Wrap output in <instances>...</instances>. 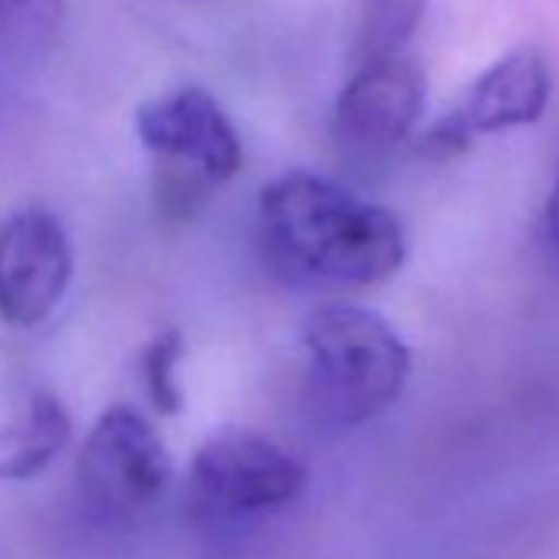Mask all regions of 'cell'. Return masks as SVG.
<instances>
[{
  "label": "cell",
  "instance_id": "obj_10",
  "mask_svg": "<svg viewBox=\"0 0 559 559\" xmlns=\"http://www.w3.org/2000/svg\"><path fill=\"white\" fill-rule=\"evenodd\" d=\"M428 11V0H369L359 53L362 63L369 60H389L402 57L408 40L418 34Z\"/></svg>",
  "mask_w": 559,
  "mask_h": 559
},
{
  "label": "cell",
  "instance_id": "obj_5",
  "mask_svg": "<svg viewBox=\"0 0 559 559\" xmlns=\"http://www.w3.org/2000/svg\"><path fill=\"white\" fill-rule=\"evenodd\" d=\"M73 280V243L63 221L27 204L0 224V320L17 330L47 323Z\"/></svg>",
  "mask_w": 559,
  "mask_h": 559
},
{
  "label": "cell",
  "instance_id": "obj_3",
  "mask_svg": "<svg viewBox=\"0 0 559 559\" xmlns=\"http://www.w3.org/2000/svg\"><path fill=\"white\" fill-rule=\"evenodd\" d=\"M76 474L80 493L96 516L129 520L165 493L171 461L158 431L135 408L116 405L90 428Z\"/></svg>",
  "mask_w": 559,
  "mask_h": 559
},
{
  "label": "cell",
  "instance_id": "obj_2",
  "mask_svg": "<svg viewBox=\"0 0 559 559\" xmlns=\"http://www.w3.org/2000/svg\"><path fill=\"white\" fill-rule=\"evenodd\" d=\"M313 392L340 425H362L399 402L412 376V349L399 330L359 304H323L304 323Z\"/></svg>",
  "mask_w": 559,
  "mask_h": 559
},
{
  "label": "cell",
  "instance_id": "obj_7",
  "mask_svg": "<svg viewBox=\"0 0 559 559\" xmlns=\"http://www.w3.org/2000/svg\"><path fill=\"white\" fill-rule=\"evenodd\" d=\"M135 135L175 175H188L198 185H221L243 165V145L230 116L198 86H181L142 103Z\"/></svg>",
  "mask_w": 559,
  "mask_h": 559
},
{
  "label": "cell",
  "instance_id": "obj_4",
  "mask_svg": "<svg viewBox=\"0 0 559 559\" xmlns=\"http://www.w3.org/2000/svg\"><path fill=\"white\" fill-rule=\"evenodd\" d=\"M310 480L307 464L266 435L224 428L191 461L198 500L221 516H257L294 503Z\"/></svg>",
  "mask_w": 559,
  "mask_h": 559
},
{
  "label": "cell",
  "instance_id": "obj_12",
  "mask_svg": "<svg viewBox=\"0 0 559 559\" xmlns=\"http://www.w3.org/2000/svg\"><path fill=\"white\" fill-rule=\"evenodd\" d=\"M185 359V340L178 330H165L158 333L142 359H139V369H142V385H145V395L148 402L162 412V415H175L181 412L185 405V395H181V382H178V366Z\"/></svg>",
  "mask_w": 559,
  "mask_h": 559
},
{
  "label": "cell",
  "instance_id": "obj_6",
  "mask_svg": "<svg viewBox=\"0 0 559 559\" xmlns=\"http://www.w3.org/2000/svg\"><path fill=\"white\" fill-rule=\"evenodd\" d=\"M552 93L546 57L536 47H516L493 60L461 96V103L428 129L421 148L435 158L457 155L484 135L533 126Z\"/></svg>",
  "mask_w": 559,
  "mask_h": 559
},
{
  "label": "cell",
  "instance_id": "obj_9",
  "mask_svg": "<svg viewBox=\"0 0 559 559\" xmlns=\"http://www.w3.org/2000/svg\"><path fill=\"white\" fill-rule=\"evenodd\" d=\"M73 438L67 405L40 385L0 395V480H31L47 471Z\"/></svg>",
  "mask_w": 559,
  "mask_h": 559
},
{
  "label": "cell",
  "instance_id": "obj_1",
  "mask_svg": "<svg viewBox=\"0 0 559 559\" xmlns=\"http://www.w3.org/2000/svg\"><path fill=\"white\" fill-rule=\"evenodd\" d=\"M257 217L270 260L313 284L379 287L408 257L405 227L389 207L317 171L273 178L260 191Z\"/></svg>",
  "mask_w": 559,
  "mask_h": 559
},
{
  "label": "cell",
  "instance_id": "obj_8",
  "mask_svg": "<svg viewBox=\"0 0 559 559\" xmlns=\"http://www.w3.org/2000/svg\"><path fill=\"white\" fill-rule=\"evenodd\" d=\"M425 93V73L405 53L362 63L336 99L333 142L353 162L389 158L415 132Z\"/></svg>",
  "mask_w": 559,
  "mask_h": 559
},
{
  "label": "cell",
  "instance_id": "obj_11",
  "mask_svg": "<svg viewBox=\"0 0 559 559\" xmlns=\"http://www.w3.org/2000/svg\"><path fill=\"white\" fill-rule=\"evenodd\" d=\"M67 0H0V47L8 53H37L53 44Z\"/></svg>",
  "mask_w": 559,
  "mask_h": 559
},
{
  "label": "cell",
  "instance_id": "obj_13",
  "mask_svg": "<svg viewBox=\"0 0 559 559\" xmlns=\"http://www.w3.org/2000/svg\"><path fill=\"white\" fill-rule=\"evenodd\" d=\"M543 227H546V237H549V243L559 250V181H556V188H552V194H549V201H546V211H543Z\"/></svg>",
  "mask_w": 559,
  "mask_h": 559
}]
</instances>
